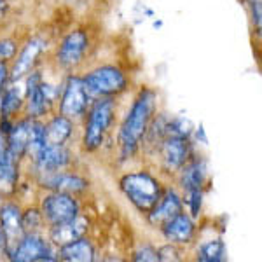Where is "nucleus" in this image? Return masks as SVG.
I'll use <instances>...</instances> for the list:
<instances>
[{
    "mask_svg": "<svg viewBox=\"0 0 262 262\" xmlns=\"http://www.w3.org/2000/svg\"><path fill=\"white\" fill-rule=\"evenodd\" d=\"M158 105V95L150 88H142L138 91L137 98L131 103L124 121L121 122L117 143H119L121 159H131L142 147V142L145 138V133L149 129V124L156 114Z\"/></svg>",
    "mask_w": 262,
    "mask_h": 262,
    "instance_id": "f257e3e1",
    "label": "nucleus"
},
{
    "mask_svg": "<svg viewBox=\"0 0 262 262\" xmlns=\"http://www.w3.org/2000/svg\"><path fill=\"white\" fill-rule=\"evenodd\" d=\"M119 189L135 208L147 215L163 196L164 189L161 182L149 171L126 173L119 180Z\"/></svg>",
    "mask_w": 262,
    "mask_h": 262,
    "instance_id": "f03ea898",
    "label": "nucleus"
},
{
    "mask_svg": "<svg viewBox=\"0 0 262 262\" xmlns=\"http://www.w3.org/2000/svg\"><path fill=\"white\" fill-rule=\"evenodd\" d=\"M7 147L16 161L25 158L33 161L44 147V122L32 117L16 121L7 131Z\"/></svg>",
    "mask_w": 262,
    "mask_h": 262,
    "instance_id": "7ed1b4c3",
    "label": "nucleus"
},
{
    "mask_svg": "<svg viewBox=\"0 0 262 262\" xmlns=\"http://www.w3.org/2000/svg\"><path fill=\"white\" fill-rule=\"evenodd\" d=\"M116 101L114 98H98L91 101L88 108V117L84 122L82 147L86 152H96L103 145L114 119H116Z\"/></svg>",
    "mask_w": 262,
    "mask_h": 262,
    "instance_id": "20e7f679",
    "label": "nucleus"
},
{
    "mask_svg": "<svg viewBox=\"0 0 262 262\" xmlns=\"http://www.w3.org/2000/svg\"><path fill=\"white\" fill-rule=\"evenodd\" d=\"M88 91L96 98H114L122 95L129 86L128 75L116 65H101L98 69L88 72L82 77Z\"/></svg>",
    "mask_w": 262,
    "mask_h": 262,
    "instance_id": "39448f33",
    "label": "nucleus"
},
{
    "mask_svg": "<svg viewBox=\"0 0 262 262\" xmlns=\"http://www.w3.org/2000/svg\"><path fill=\"white\" fill-rule=\"evenodd\" d=\"M58 96H60V91L54 86H51L49 82H46L37 70H32L28 74L27 88H25L27 117L40 119V117L48 116Z\"/></svg>",
    "mask_w": 262,
    "mask_h": 262,
    "instance_id": "423d86ee",
    "label": "nucleus"
},
{
    "mask_svg": "<svg viewBox=\"0 0 262 262\" xmlns=\"http://www.w3.org/2000/svg\"><path fill=\"white\" fill-rule=\"evenodd\" d=\"M93 101L91 93L88 91L82 77L79 75H69L63 84L60 96V114L69 119H81L86 116Z\"/></svg>",
    "mask_w": 262,
    "mask_h": 262,
    "instance_id": "0eeeda50",
    "label": "nucleus"
},
{
    "mask_svg": "<svg viewBox=\"0 0 262 262\" xmlns=\"http://www.w3.org/2000/svg\"><path fill=\"white\" fill-rule=\"evenodd\" d=\"M40 213L44 217V222H48L49 226H58V224L74 221L81 213V206L72 194L51 191L42 198Z\"/></svg>",
    "mask_w": 262,
    "mask_h": 262,
    "instance_id": "6e6552de",
    "label": "nucleus"
},
{
    "mask_svg": "<svg viewBox=\"0 0 262 262\" xmlns=\"http://www.w3.org/2000/svg\"><path fill=\"white\" fill-rule=\"evenodd\" d=\"M90 46H91V39H90V33L86 30H82V28L72 30L61 39L60 46L56 49L54 60H56L60 69L74 70L84 61Z\"/></svg>",
    "mask_w": 262,
    "mask_h": 262,
    "instance_id": "1a4fd4ad",
    "label": "nucleus"
},
{
    "mask_svg": "<svg viewBox=\"0 0 262 262\" xmlns=\"http://www.w3.org/2000/svg\"><path fill=\"white\" fill-rule=\"evenodd\" d=\"M14 262H53L56 259V252L49 239L42 238L39 232H27L21 238L18 247L7 257Z\"/></svg>",
    "mask_w": 262,
    "mask_h": 262,
    "instance_id": "9d476101",
    "label": "nucleus"
},
{
    "mask_svg": "<svg viewBox=\"0 0 262 262\" xmlns=\"http://www.w3.org/2000/svg\"><path fill=\"white\" fill-rule=\"evenodd\" d=\"M161 166L166 173H179L189 159L192 158L191 138L185 137H164L158 145Z\"/></svg>",
    "mask_w": 262,
    "mask_h": 262,
    "instance_id": "9b49d317",
    "label": "nucleus"
},
{
    "mask_svg": "<svg viewBox=\"0 0 262 262\" xmlns=\"http://www.w3.org/2000/svg\"><path fill=\"white\" fill-rule=\"evenodd\" d=\"M39 175V184L48 191L53 192H65L77 196L90 189V182L77 173L70 171H51V173H37Z\"/></svg>",
    "mask_w": 262,
    "mask_h": 262,
    "instance_id": "f8f14e48",
    "label": "nucleus"
},
{
    "mask_svg": "<svg viewBox=\"0 0 262 262\" xmlns=\"http://www.w3.org/2000/svg\"><path fill=\"white\" fill-rule=\"evenodd\" d=\"M23 210L16 203H4L0 205V227L6 236V255L9 257L12 250L18 247L27 232L23 229Z\"/></svg>",
    "mask_w": 262,
    "mask_h": 262,
    "instance_id": "ddd939ff",
    "label": "nucleus"
},
{
    "mask_svg": "<svg viewBox=\"0 0 262 262\" xmlns=\"http://www.w3.org/2000/svg\"><path fill=\"white\" fill-rule=\"evenodd\" d=\"M46 51V40L42 37H32L27 40V44L21 48L19 54H16L14 65L9 69V81L16 82L28 75L32 70H35V65L39 63L40 54Z\"/></svg>",
    "mask_w": 262,
    "mask_h": 262,
    "instance_id": "4468645a",
    "label": "nucleus"
},
{
    "mask_svg": "<svg viewBox=\"0 0 262 262\" xmlns=\"http://www.w3.org/2000/svg\"><path fill=\"white\" fill-rule=\"evenodd\" d=\"M164 239L173 245H189L196 238V222L189 213L182 210L175 217H171L166 224H163L161 229Z\"/></svg>",
    "mask_w": 262,
    "mask_h": 262,
    "instance_id": "2eb2a0df",
    "label": "nucleus"
},
{
    "mask_svg": "<svg viewBox=\"0 0 262 262\" xmlns=\"http://www.w3.org/2000/svg\"><path fill=\"white\" fill-rule=\"evenodd\" d=\"M19 161L11 156L7 147V133L0 128V194H12L18 187Z\"/></svg>",
    "mask_w": 262,
    "mask_h": 262,
    "instance_id": "dca6fc26",
    "label": "nucleus"
},
{
    "mask_svg": "<svg viewBox=\"0 0 262 262\" xmlns=\"http://www.w3.org/2000/svg\"><path fill=\"white\" fill-rule=\"evenodd\" d=\"M184 210V200L175 189H164L163 196L159 198V201L154 205V208L147 213V221L152 227L161 229L163 224H166L171 217H175L177 213H180Z\"/></svg>",
    "mask_w": 262,
    "mask_h": 262,
    "instance_id": "f3484780",
    "label": "nucleus"
},
{
    "mask_svg": "<svg viewBox=\"0 0 262 262\" xmlns=\"http://www.w3.org/2000/svg\"><path fill=\"white\" fill-rule=\"evenodd\" d=\"M32 164L37 173L67 170L72 164V152L65 145H44Z\"/></svg>",
    "mask_w": 262,
    "mask_h": 262,
    "instance_id": "a211bd4d",
    "label": "nucleus"
},
{
    "mask_svg": "<svg viewBox=\"0 0 262 262\" xmlns=\"http://www.w3.org/2000/svg\"><path fill=\"white\" fill-rule=\"evenodd\" d=\"M88 229H90V222H88V219L81 217V213H79L74 221L58 224V226H51L49 242L53 243L54 247H63V245L74 242V239H79V238H82V236H86Z\"/></svg>",
    "mask_w": 262,
    "mask_h": 262,
    "instance_id": "6ab92c4d",
    "label": "nucleus"
},
{
    "mask_svg": "<svg viewBox=\"0 0 262 262\" xmlns=\"http://www.w3.org/2000/svg\"><path fill=\"white\" fill-rule=\"evenodd\" d=\"M206 179H208V166H206L205 159L201 158H191L179 170V184L185 192L194 191V189L203 191Z\"/></svg>",
    "mask_w": 262,
    "mask_h": 262,
    "instance_id": "aec40b11",
    "label": "nucleus"
},
{
    "mask_svg": "<svg viewBox=\"0 0 262 262\" xmlns=\"http://www.w3.org/2000/svg\"><path fill=\"white\" fill-rule=\"evenodd\" d=\"M56 259L65 262H93L96 259V250L90 239L82 236L63 247H58Z\"/></svg>",
    "mask_w": 262,
    "mask_h": 262,
    "instance_id": "412c9836",
    "label": "nucleus"
},
{
    "mask_svg": "<svg viewBox=\"0 0 262 262\" xmlns=\"http://www.w3.org/2000/svg\"><path fill=\"white\" fill-rule=\"evenodd\" d=\"M74 135V121L65 116H54L44 124V145H65Z\"/></svg>",
    "mask_w": 262,
    "mask_h": 262,
    "instance_id": "4be33fe9",
    "label": "nucleus"
},
{
    "mask_svg": "<svg viewBox=\"0 0 262 262\" xmlns=\"http://www.w3.org/2000/svg\"><path fill=\"white\" fill-rule=\"evenodd\" d=\"M23 105H25V91L21 88L14 86V84L4 88L2 95H0V119L11 121L21 111Z\"/></svg>",
    "mask_w": 262,
    "mask_h": 262,
    "instance_id": "5701e85b",
    "label": "nucleus"
},
{
    "mask_svg": "<svg viewBox=\"0 0 262 262\" xmlns=\"http://www.w3.org/2000/svg\"><path fill=\"white\" fill-rule=\"evenodd\" d=\"M196 259L201 262H224L227 260V247L221 238L203 242L196 250Z\"/></svg>",
    "mask_w": 262,
    "mask_h": 262,
    "instance_id": "b1692460",
    "label": "nucleus"
},
{
    "mask_svg": "<svg viewBox=\"0 0 262 262\" xmlns=\"http://www.w3.org/2000/svg\"><path fill=\"white\" fill-rule=\"evenodd\" d=\"M21 219H23L25 232H37L42 227V224H44V217H42V213H40V208L25 210Z\"/></svg>",
    "mask_w": 262,
    "mask_h": 262,
    "instance_id": "393cba45",
    "label": "nucleus"
},
{
    "mask_svg": "<svg viewBox=\"0 0 262 262\" xmlns=\"http://www.w3.org/2000/svg\"><path fill=\"white\" fill-rule=\"evenodd\" d=\"M185 203H187L189 215L192 219H198L201 213V206H203V191L200 189H194V191L185 192Z\"/></svg>",
    "mask_w": 262,
    "mask_h": 262,
    "instance_id": "a878e982",
    "label": "nucleus"
},
{
    "mask_svg": "<svg viewBox=\"0 0 262 262\" xmlns=\"http://www.w3.org/2000/svg\"><path fill=\"white\" fill-rule=\"evenodd\" d=\"M133 260L137 262H158L159 255H158V248L152 247V245H143V247L138 248L137 252L133 253Z\"/></svg>",
    "mask_w": 262,
    "mask_h": 262,
    "instance_id": "bb28decb",
    "label": "nucleus"
},
{
    "mask_svg": "<svg viewBox=\"0 0 262 262\" xmlns=\"http://www.w3.org/2000/svg\"><path fill=\"white\" fill-rule=\"evenodd\" d=\"M18 54V46L12 39H2L0 40V60L2 61H11Z\"/></svg>",
    "mask_w": 262,
    "mask_h": 262,
    "instance_id": "cd10ccee",
    "label": "nucleus"
},
{
    "mask_svg": "<svg viewBox=\"0 0 262 262\" xmlns=\"http://www.w3.org/2000/svg\"><path fill=\"white\" fill-rule=\"evenodd\" d=\"M158 255H159V260H180L182 259L179 245H173V243H168V245H164V247L158 248Z\"/></svg>",
    "mask_w": 262,
    "mask_h": 262,
    "instance_id": "c85d7f7f",
    "label": "nucleus"
},
{
    "mask_svg": "<svg viewBox=\"0 0 262 262\" xmlns=\"http://www.w3.org/2000/svg\"><path fill=\"white\" fill-rule=\"evenodd\" d=\"M248 7H250V18H252V25L255 28L257 35L260 33V18H262V6L260 0H247Z\"/></svg>",
    "mask_w": 262,
    "mask_h": 262,
    "instance_id": "c756f323",
    "label": "nucleus"
},
{
    "mask_svg": "<svg viewBox=\"0 0 262 262\" xmlns=\"http://www.w3.org/2000/svg\"><path fill=\"white\" fill-rule=\"evenodd\" d=\"M7 81H9V67H7V61L0 60V95H2Z\"/></svg>",
    "mask_w": 262,
    "mask_h": 262,
    "instance_id": "7c9ffc66",
    "label": "nucleus"
},
{
    "mask_svg": "<svg viewBox=\"0 0 262 262\" xmlns=\"http://www.w3.org/2000/svg\"><path fill=\"white\" fill-rule=\"evenodd\" d=\"M0 255H6V236H4L2 227H0Z\"/></svg>",
    "mask_w": 262,
    "mask_h": 262,
    "instance_id": "2f4dec72",
    "label": "nucleus"
},
{
    "mask_svg": "<svg viewBox=\"0 0 262 262\" xmlns=\"http://www.w3.org/2000/svg\"><path fill=\"white\" fill-rule=\"evenodd\" d=\"M6 12H7V0H0V18H4Z\"/></svg>",
    "mask_w": 262,
    "mask_h": 262,
    "instance_id": "473e14b6",
    "label": "nucleus"
}]
</instances>
